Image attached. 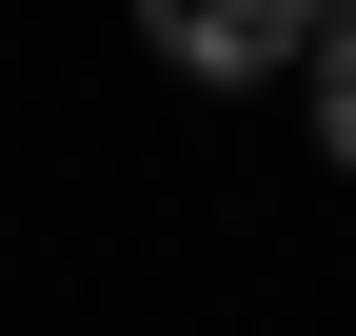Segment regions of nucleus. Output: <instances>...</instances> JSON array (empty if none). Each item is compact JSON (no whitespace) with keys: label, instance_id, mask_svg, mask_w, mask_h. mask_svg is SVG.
<instances>
[{"label":"nucleus","instance_id":"nucleus-1","mask_svg":"<svg viewBox=\"0 0 356 336\" xmlns=\"http://www.w3.org/2000/svg\"><path fill=\"white\" fill-rule=\"evenodd\" d=\"M139 40L198 79V99H238V79H297L317 60V0H139Z\"/></svg>","mask_w":356,"mask_h":336},{"label":"nucleus","instance_id":"nucleus-2","mask_svg":"<svg viewBox=\"0 0 356 336\" xmlns=\"http://www.w3.org/2000/svg\"><path fill=\"white\" fill-rule=\"evenodd\" d=\"M297 99H317V158L356 178V0H317V60H297Z\"/></svg>","mask_w":356,"mask_h":336}]
</instances>
